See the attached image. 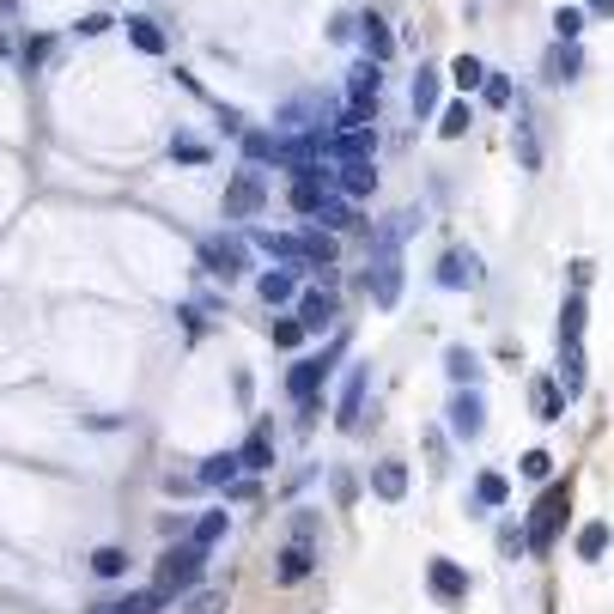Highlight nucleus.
Segmentation results:
<instances>
[{
  "instance_id": "obj_22",
  "label": "nucleus",
  "mask_w": 614,
  "mask_h": 614,
  "mask_svg": "<svg viewBox=\"0 0 614 614\" xmlns=\"http://www.w3.org/2000/svg\"><path fill=\"white\" fill-rule=\"evenodd\" d=\"M444 377L456 383V390H475L481 383V353L475 347H444Z\"/></svg>"
},
{
  "instance_id": "obj_23",
  "label": "nucleus",
  "mask_w": 614,
  "mask_h": 614,
  "mask_svg": "<svg viewBox=\"0 0 614 614\" xmlns=\"http://www.w3.org/2000/svg\"><path fill=\"white\" fill-rule=\"evenodd\" d=\"M256 292H262V304H292L298 298V268H268V274H256Z\"/></svg>"
},
{
  "instance_id": "obj_17",
  "label": "nucleus",
  "mask_w": 614,
  "mask_h": 614,
  "mask_svg": "<svg viewBox=\"0 0 614 614\" xmlns=\"http://www.w3.org/2000/svg\"><path fill=\"white\" fill-rule=\"evenodd\" d=\"M329 171H335V195H347V201H359V195H371V183H377V171H371V159H335Z\"/></svg>"
},
{
  "instance_id": "obj_44",
  "label": "nucleus",
  "mask_w": 614,
  "mask_h": 614,
  "mask_svg": "<svg viewBox=\"0 0 614 614\" xmlns=\"http://www.w3.org/2000/svg\"><path fill=\"white\" fill-rule=\"evenodd\" d=\"M171 159H183V165H201V159H207V146H201V140H189V134H177V140H171Z\"/></svg>"
},
{
  "instance_id": "obj_18",
  "label": "nucleus",
  "mask_w": 614,
  "mask_h": 614,
  "mask_svg": "<svg viewBox=\"0 0 614 614\" xmlns=\"http://www.w3.org/2000/svg\"><path fill=\"white\" fill-rule=\"evenodd\" d=\"M250 244H256L262 256H274V262H286V268L304 274V232H256Z\"/></svg>"
},
{
  "instance_id": "obj_14",
  "label": "nucleus",
  "mask_w": 614,
  "mask_h": 614,
  "mask_svg": "<svg viewBox=\"0 0 614 614\" xmlns=\"http://www.w3.org/2000/svg\"><path fill=\"white\" fill-rule=\"evenodd\" d=\"M365 383H371V365H347V377H341V402H335V426H341V432H353V426H359Z\"/></svg>"
},
{
  "instance_id": "obj_4",
  "label": "nucleus",
  "mask_w": 614,
  "mask_h": 614,
  "mask_svg": "<svg viewBox=\"0 0 614 614\" xmlns=\"http://www.w3.org/2000/svg\"><path fill=\"white\" fill-rule=\"evenodd\" d=\"M268 207V177L256 165H244L232 183H225V219H256Z\"/></svg>"
},
{
  "instance_id": "obj_6",
  "label": "nucleus",
  "mask_w": 614,
  "mask_h": 614,
  "mask_svg": "<svg viewBox=\"0 0 614 614\" xmlns=\"http://www.w3.org/2000/svg\"><path fill=\"white\" fill-rule=\"evenodd\" d=\"M365 286L377 311H396L402 304V256H365Z\"/></svg>"
},
{
  "instance_id": "obj_31",
  "label": "nucleus",
  "mask_w": 614,
  "mask_h": 614,
  "mask_svg": "<svg viewBox=\"0 0 614 614\" xmlns=\"http://www.w3.org/2000/svg\"><path fill=\"white\" fill-rule=\"evenodd\" d=\"M481 80H487V61H475V55H456V61H450V86L463 92V98L481 92Z\"/></svg>"
},
{
  "instance_id": "obj_33",
  "label": "nucleus",
  "mask_w": 614,
  "mask_h": 614,
  "mask_svg": "<svg viewBox=\"0 0 614 614\" xmlns=\"http://www.w3.org/2000/svg\"><path fill=\"white\" fill-rule=\"evenodd\" d=\"M122 31H128V43H134V49H146V55H165V31L152 25V19H140V13H134Z\"/></svg>"
},
{
  "instance_id": "obj_38",
  "label": "nucleus",
  "mask_w": 614,
  "mask_h": 614,
  "mask_svg": "<svg viewBox=\"0 0 614 614\" xmlns=\"http://www.w3.org/2000/svg\"><path fill=\"white\" fill-rule=\"evenodd\" d=\"M481 104L487 110H511V80H505V73H487V80H481Z\"/></svg>"
},
{
  "instance_id": "obj_32",
  "label": "nucleus",
  "mask_w": 614,
  "mask_h": 614,
  "mask_svg": "<svg viewBox=\"0 0 614 614\" xmlns=\"http://www.w3.org/2000/svg\"><path fill=\"white\" fill-rule=\"evenodd\" d=\"M469 128H475V110H469V98H463V104H444V110H438V134H444V140H463Z\"/></svg>"
},
{
  "instance_id": "obj_3",
  "label": "nucleus",
  "mask_w": 614,
  "mask_h": 614,
  "mask_svg": "<svg viewBox=\"0 0 614 614\" xmlns=\"http://www.w3.org/2000/svg\"><path fill=\"white\" fill-rule=\"evenodd\" d=\"M201 566H207V548H195V542L165 548V554H159V590H165V596H189V590L201 584Z\"/></svg>"
},
{
  "instance_id": "obj_9",
  "label": "nucleus",
  "mask_w": 614,
  "mask_h": 614,
  "mask_svg": "<svg viewBox=\"0 0 614 614\" xmlns=\"http://www.w3.org/2000/svg\"><path fill=\"white\" fill-rule=\"evenodd\" d=\"M444 420H450V432L463 438V444L481 438V432H487V396H481V390H456L450 408H444Z\"/></svg>"
},
{
  "instance_id": "obj_29",
  "label": "nucleus",
  "mask_w": 614,
  "mask_h": 614,
  "mask_svg": "<svg viewBox=\"0 0 614 614\" xmlns=\"http://www.w3.org/2000/svg\"><path fill=\"white\" fill-rule=\"evenodd\" d=\"M298 128H323V104L317 98H292L280 110V134H298Z\"/></svg>"
},
{
  "instance_id": "obj_43",
  "label": "nucleus",
  "mask_w": 614,
  "mask_h": 614,
  "mask_svg": "<svg viewBox=\"0 0 614 614\" xmlns=\"http://www.w3.org/2000/svg\"><path fill=\"white\" fill-rule=\"evenodd\" d=\"M517 159H523V171H535V165H542V146H535L529 122H517Z\"/></svg>"
},
{
  "instance_id": "obj_20",
  "label": "nucleus",
  "mask_w": 614,
  "mask_h": 614,
  "mask_svg": "<svg viewBox=\"0 0 614 614\" xmlns=\"http://www.w3.org/2000/svg\"><path fill=\"white\" fill-rule=\"evenodd\" d=\"M584 371H590V365H584V341H560V377H554V383L566 390V402L584 396Z\"/></svg>"
},
{
  "instance_id": "obj_19",
  "label": "nucleus",
  "mask_w": 614,
  "mask_h": 614,
  "mask_svg": "<svg viewBox=\"0 0 614 614\" xmlns=\"http://www.w3.org/2000/svg\"><path fill=\"white\" fill-rule=\"evenodd\" d=\"M171 596L159 590V584H146V590H128V596H116V602H98L92 614H159Z\"/></svg>"
},
{
  "instance_id": "obj_26",
  "label": "nucleus",
  "mask_w": 614,
  "mask_h": 614,
  "mask_svg": "<svg viewBox=\"0 0 614 614\" xmlns=\"http://www.w3.org/2000/svg\"><path fill=\"white\" fill-rule=\"evenodd\" d=\"M438 92H444V73H438V67H420V73H414V86H408L414 116H432V110H438Z\"/></svg>"
},
{
  "instance_id": "obj_42",
  "label": "nucleus",
  "mask_w": 614,
  "mask_h": 614,
  "mask_svg": "<svg viewBox=\"0 0 614 614\" xmlns=\"http://www.w3.org/2000/svg\"><path fill=\"white\" fill-rule=\"evenodd\" d=\"M517 475H523V481H548V475H554V456H548V450H529L523 463H517Z\"/></svg>"
},
{
  "instance_id": "obj_48",
  "label": "nucleus",
  "mask_w": 614,
  "mask_h": 614,
  "mask_svg": "<svg viewBox=\"0 0 614 614\" xmlns=\"http://www.w3.org/2000/svg\"><path fill=\"white\" fill-rule=\"evenodd\" d=\"M590 280H596V268H590V262H572V292H584Z\"/></svg>"
},
{
  "instance_id": "obj_39",
  "label": "nucleus",
  "mask_w": 614,
  "mask_h": 614,
  "mask_svg": "<svg viewBox=\"0 0 614 614\" xmlns=\"http://www.w3.org/2000/svg\"><path fill=\"white\" fill-rule=\"evenodd\" d=\"M584 19H590L584 7H560V13H554V37H566V43H578V37H584Z\"/></svg>"
},
{
  "instance_id": "obj_35",
  "label": "nucleus",
  "mask_w": 614,
  "mask_h": 614,
  "mask_svg": "<svg viewBox=\"0 0 614 614\" xmlns=\"http://www.w3.org/2000/svg\"><path fill=\"white\" fill-rule=\"evenodd\" d=\"M560 341H584V292H566L560 304Z\"/></svg>"
},
{
  "instance_id": "obj_16",
  "label": "nucleus",
  "mask_w": 614,
  "mask_h": 614,
  "mask_svg": "<svg viewBox=\"0 0 614 614\" xmlns=\"http://www.w3.org/2000/svg\"><path fill=\"white\" fill-rule=\"evenodd\" d=\"M311 219L323 225V232H335V238H347V232H359V207H353L347 195H335V189L323 195V207H317Z\"/></svg>"
},
{
  "instance_id": "obj_13",
  "label": "nucleus",
  "mask_w": 614,
  "mask_h": 614,
  "mask_svg": "<svg viewBox=\"0 0 614 614\" xmlns=\"http://www.w3.org/2000/svg\"><path fill=\"white\" fill-rule=\"evenodd\" d=\"M438 286H444V292L481 286V256H475V250H444V256H438Z\"/></svg>"
},
{
  "instance_id": "obj_15",
  "label": "nucleus",
  "mask_w": 614,
  "mask_h": 614,
  "mask_svg": "<svg viewBox=\"0 0 614 614\" xmlns=\"http://www.w3.org/2000/svg\"><path fill=\"white\" fill-rule=\"evenodd\" d=\"M578 73H584V49L566 43V37H554V49L542 55V80H548V86H572Z\"/></svg>"
},
{
  "instance_id": "obj_7",
  "label": "nucleus",
  "mask_w": 614,
  "mask_h": 614,
  "mask_svg": "<svg viewBox=\"0 0 614 614\" xmlns=\"http://www.w3.org/2000/svg\"><path fill=\"white\" fill-rule=\"evenodd\" d=\"M292 317L304 323V335H323V329H335V317H341V298H335L329 286H311V292L292 298Z\"/></svg>"
},
{
  "instance_id": "obj_37",
  "label": "nucleus",
  "mask_w": 614,
  "mask_h": 614,
  "mask_svg": "<svg viewBox=\"0 0 614 614\" xmlns=\"http://www.w3.org/2000/svg\"><path fill=\"white\" fill-rule=\"evenodd\" d=\"M274 152H280V134H262V128H244V159H250V165H268V159H274Z\"/></svg>"
},
{
  "instance_id": "obj_40",
  "label": "nucleus",
  "mask_w": 614,
  "mask_h": 614,
  "mask_svg": "<svg viewBox=\"0 0 614 614\" xmlns=\"http://www.w3.org/2000/svg\"><path fill=\"white\" fill-rule=\"evenodd\" d=\"M268 341H274V347H298V341H304V323H298V317H274V323H268Z\"/></svg>"
},
{
  "instance_id": "obj_2",
  "label": "nucleus",
  "mask_w": 614,
  "mask_h": 614,
  "mask_svg": "<svg viewBox=\"0 0 614 614\" xmlns=\"http://www.w3.org/2000/svg\"><path fill=\"white\" fill-rule=\"evenodd\" d=\"M347 353V335L335 341V347H323V353H311V359H298L292 371H286V396L292 402H317L323 396V383H329V371H335V359Z\"/></svg>"
},
{
  "instance_id": "obj_49",
  "label": "nucleus",
  "mask_w": 614,
  "mask_h": 614,
  "mask_svg": "<svg viewBox=\"0 0 614 614\" xmlns=\"http://www.w3.org/2000/svg\"><path fill=\"white\" fill-rule=\"evenodd\" d=\"M353 493H359V487H353V475H341V469H335V499H341V505H353Z\"/></svg>"
},
{
  "instance_id": "obj_27",
  "label": "nucleus",
  "mask_w": 614,
  "mask_h": 614,
  "mask_svg": "<svg viewBox=\"0 0 614 614\" xmlns=\"http://www.w3.org/2000/svg\"><path fill=\"white\" fill-rule=\"evenodd\" d=\"M505 499H511V475L481 469V475H475V511H499Z\"/></svg>"
},
{
  "instance_id": "obj_25",
  "label": "nucleus",
  "mask_w": 614,
  "mask_h": 614,
  "mask_svg": "<svg viewBox=\"0 0 614 614\" xmlns=\"http://www.w3.org/2000/svg\"><path fill=\"white\" fill-rule=\"evenodd\" d=\"M371 493H377L383 505H396V499L408 493V463H396V456H390V463H377V469H371Z\"/></svg>"
},
{
  "instance_id": "obj_41",
  "label": "nucleus",
  "mask_w": 614,
  "mask_h": 614,
  "mask_svg": "<svg viewBox=\"0 0 614 614\" xmlns=\"http://www.w3.org/2000/svg\"><path fill=\"white\" fill-rule=\"evenodd\" d=\"M92 572H98V578H122V572H128V554H122V548H98V554H92Z\"/></svg>"
},
{
  "instance_id": "obj_30",
  "label": "nucleus",
  "mask_w": 614,
  "mask_h": 614,
  "mask_svg": "<svg viewBox=\"0 0 614 614\" xmlns=\"http://www.w3.org/2000/svg\"><path fill=\"white\" fill-rule=\"evenodd\" d=\"M238 463H244L250 475H268V469H274V438H268V432H250L244 450H238Z\"/></svg>"
},
{
  "instance_id": "obj_5",
  "label": "nucleus",
  "mask_w": 614,
  "mask_h": 614,
  "mask_svg": "<svg viewBox=\"0 0 614 614\" xmlns=\"http://www.w3.org/2000/svg\"><path fill=\"white\" fill-rule=\"evenodd\" d=\"M426 590L444 602V608H463L469 602V590H475V578H469V566H456V560H426Z\"/></svg>"
},
{
  "instance_id": "obj_46",
  "label": "nucleus",
  "mask_w": 614,
  "mask_h": 614,
  "mask_svg": "<svg viewBox=\"0 0 614 614\" xmlns=\"http://www.w3.org/2000/svg\"><path fill=\"white\" fill-rule=\"evenodd\" d=\"M73 31H80V37H104V31H110V13H86Z\"/></svg>"
},
{
  "instance_id": "obj_47",
  "label": "nucleus",
  "mask_w": 614,
  "mask_h": 614,
  "mask_svg": "<svg viewBox=\"0 0 614 614\" xmlns=\"http://www.w3.org/2000/svg\"><path fill=\"white\" fill-rule=\"evenodd\" d=\"M499 548H505V554H529V548H523V529L505 523V529H499Z\"/></svg>"
},
{
  "instance_id": "obj_12",
  "label": "nucleus",
  "mask_w": 614,
  "mask_h": 614,
  "mask_svg": "<svg viewBox=\"0 0 614 614\" xmlns=\"http://www.w3.org/2000/svg\"><path fill=\"white\" fill-rule=\"evenodd\" d=\"M311 572H317V542L292 535V542L280 548V560H274V584H304Z\"/></svg>"
},
{
  "instance_id": "obj_34",
  "label": "nucleus",
  "mask_w": 614,
  "mask_h": 614,
  "mask_svg": "<svg viewBox=\"0 0 614 614\" xmlns=\"http://www.w3.org/2000/svg\"><path fill=\"white\" fill-rule=\"evenodd\" d=\"M602 554H608V523L596 517V523H584V529H578V560H584V566H596Z\"/></svg>"
},
{
  "instance_id": "obj_21",
  "label": "nucleus",
  "mask_w": 614,
  "mask_h": 614,
  "mask_svg": "<svg viewBox=\"0 0 614 614\" xmlns=\"http://www.w3.org/2000/svg\"><path fill=\"white\" fill-rule=\"evenodd\" d=\"M359 37H365V61H377V67L396 55V31L383 25L377 13H359Z\"/></svg>"
},
{
  "instance_id": "obj_8",
  "label": "nucleus",
  "mask_w": 614,
  "mask_h": 614,
  "mask_svg": "<svg viewBox=\"0 0 614 614\" xmlns=\"http://www.w3.org/2000/svg\"><path fill=\"white\" fill-rule=\"evenodd\" d=\"M201 262H207V274H219V280H238V274H250V244L244 238H207L201 244Z\"/></svg>"
},
{
  "instance_id": "obj_1",
  "label": "nucleus",
  "mask_w": 614,
  "mask_h": 614,
  "mask_svg": "<svg viewBox=\"0 0 614 614\" xmlns=\"http://www.w3.org/2000/svg\"><path fill=\"white\" fill-rule=\"evenodd\" d=\"M566 511H572V481H548L542 499H535V511H529V529H523V548H529L535 560L554 554L560 529H566Z\"/></svg>"
},
{
  "instance_id": "obj_28",
  "label": "nucleus",
  "mask_w": 614,
  "mask_h": 614,
  "mask_svg": "<svg viewBox=\"0 0 614 614\" xmlns=\"http://www.w3.org/2000/svg\"><path fill=\"white\" fill-rule=\"evenodd\" d=\"M529 402H535V420H560L566 414V390H560V383L554 377H535V390H529Z\"/></svg>"
},
{
  "instance_id": "obj_50",
  "label": "nucleus",
  "mask_w": 614,
  "mask_h": 614,
  "mask_svg": "<svg viewBox=\"0 0 614 614\" xmlns=\"http://www.w3.org/2000/svg\"><path fill=\"white\" fill-rule=\"evenodd\" d=\"M578 7H584L590 19H614V0H578Z\"/></svg>"
},
{
  "instance_id": "obj_10",
  "label": "nucleus",
  "mask_w": 614,
  "mask_h": 614,
  "mask_svg": "<svg viewBox=\"0 0 614 614\" xmlns=\"http://www.w3.org/2000/svg\"><path fill=\"white\" fill-rule=\"evenodd\" d=\"M420 232V213L414 207H402V213H390V219H377V232H371V244H365V256H402V244Z\"/></svg>"
},
{
  "instance_id": "obj_36",
  "label": "nucleus",
  "mask_w": 614,
  "mask_h": 614,
  "mask_svg": "<svg viewBox=\"0 0 614 614\" xmlns=\"http://www.w3.org/2000/svg\"><path fill=\"white\" fill-rule=\"evenodd\" d=\"M225 523H232L225 511H201V517H195V529H189V542H195V548H213L219 535H225Z\"/></svg>"
},
{
  "instance_id": "obj_11",
  "label": "nucleus",
  "mask_w": 614,
  "mask_h": 614,
  "mask_svg": "<svg viewBox=\"0 0 614 614\" xmlns=\"http://www.w3.org/2000/svg\"><path fill=\"white\" fill-rule=\"evenodd\" d=\"M377 98H383V67L377 61H353L347 67V104L365 110V116H377Z\"/></svg>"
},
{
  "instance_id": "obj_24",
  "label": "nucleus",
  "mask_w": 614,
  "mask_h": 614,
  "mask_svg": "<svg viewBox=\"0 0 614 614\" xmlns=\"http://www.w3.org/2000/svg\"><path fill=\"white\" fill-rule=\"evenodd\" d=\"M238 469H244V463H238V450H213L207 463L195 469V487H232V481H238Z\"/></svg>"
},
{
  "instance_id": "obj_45",
  "label": "nucleus",
  "mask_w": 614,
  "mask_h": 614,
  "mask_svg": "<svg viewBox=\"0 0 614 614\" xmlns=\"http://www.w3.org/2000/svg\"><path fill=\"white\" fill-rule=\"evenodd\" d=\"M225 608V596L219 590H201V596H189V614H219Z\"/></svg>"
}]
</instances>
